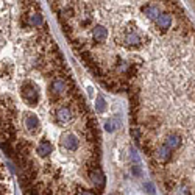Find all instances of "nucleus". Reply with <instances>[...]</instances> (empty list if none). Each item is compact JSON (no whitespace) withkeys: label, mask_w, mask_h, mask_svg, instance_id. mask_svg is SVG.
<instances>
[{"label":"nucleus","mask_w":195,"mask_h":195,"mask_svg":"<svg viewBox=\"0 0 195 195\" xmlns=\"http://www.w3.org/2000/svg\"><path fill=\"white\" fill-rule=\"evenodd\" d=\"M0 144L25 195H102L100 133L39 2H0Z\"/></svg>","instance_id":"f257e3e1"},{"label":"nucleus","mask_w":195,"mask_h":195,"mask_svg":"<svg viewBox=\"0 0 195 195\" xmlns=\"http://www.w3.org/2000/svg\"><path fill=\"white\" fill-rule=\"evenodd\" d=\"M70 44L95 78L128 91L156 36L179 13L167 2H50Z\"/></svg>","instance_id":"f03ea898"},{"label":"nucleus","mask_w":195,"mask_h":195,"mask_svg":"<svg viewBox=\"0 0 195 195\" xmlns=\"http://www.w3.org/2000/svg\"><path fill=\"white\" fill-rule=\"evenodd\" d=\"M0 195H14V186L10 170L0 159Z\"/></svg>","instance_id":"7ed1b4c3"}]
</instances>
